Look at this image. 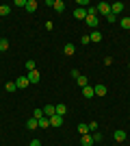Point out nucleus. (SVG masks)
I'll return each mask as SVG.
<instances>
[{
  "label": "nucleus",
  "mask_w": 130,
  "mask_h": 146,
  "mask_svg": "<svg viewBox=\"0 0 130 146\" xmlns=\"http://www.w3.org/2000/svg\"><path fill=\"white\" fill-rule=\"evenodd\" d=\"M113 137H115L117 142H124L126 140V131H124V129H117V131L113 133Z\"/></svg>",
  "instance_id": "ddd939ff"
},
{
  "label": "nucleus",
  "mask_w": 130,
  "mask_h": 146,
  "mask_svg": "<svg viewBox=\"0 0 130 146\" xmlns=\"http://www.w3.org/2000/svg\"><path fill=\"white\" fill-rule=\"evenodd\" d=\"M15 85H18V90H24V87H28L31 83H28V76H20L18 81H15Z\"/></svg>",
  "instance_id": "0eeeda50"
},
{
  "label": "nucleus",
  "mask_w": 130,
  "mask_h": 146,
  "mask_svg": "<svg viewBox=\"0 0 130 146\" xmlns=\"http://www.w3.org/2000/svg\"><path fill=\"white\" fill-rule=\"evenodd\" d=\"M63 52L67 57H74V52H76V46L74 44H65V48H63Z\"/></svg>",
  "instance_id": "9b49d317"
},
{
  "label": "nucleus",
  "mask_w": 130,
  "mask_h": 146,
  "mask_svg": "<svg viewBox=\"0 0 130 146\" xmlns=\"http://www.w3.org/2000/svg\"><path fill=\"white\" fill-rule=\"evenodd\" d=\"M80 144H82V146H93V137H91V133L80 135Z\"/></svg>",
  "instance_id": "6e6552de"
},
{
  "label": "nucleus",
  "mask_w": 130,
  "mask_h": 146,
  "mask_svg": "<svg viewBox=\"0 0 130 146\" xmlns=\"http://www.w3.org/2000/svg\"><path fill=\"white\" fill-rule=\"evenodd\" d=\"M39 79H41V74H39L37 70L28 72V83H39Z\"/></svg>",
  "instance_id": "1a4fd4ad"
},
{
  "label": "nucleus",
  "mask_w": 130,
  "mask_h": 146,
  "mask_svg": "<svg viewBox=\"0 0 130 146\" xmlns=\"http://www.w3.org/2000/svg\"><path fill=\"white\" fill-rule=\"evenodd\" d=\"M39 129H48L50 127V118H46V116H43V118H39Z\"/></svg>",
  "instance_id": "dca6fc26"
},
{
  "label": "nucleus",
  "mask_w": 130,
  "mask_h": 146,
  "mask_svg": "<svg viewBox=\"0 0 130 146\" xmlns=\"http://www.w3.org/2000/svg\"><path fill=\"white\" fill-rule=\"evenodd\" d=\"M31 146H41V142H39V140H33V142H31Z\"/></svg>",
  "instance_id": "f704fd0d"
},
{
  "label": "nucleus",
  "mask_w": 130,
  "mask_h": 146,
  "mask_svg": "<svg viewBox=\"0 0 130 146\" xmlns=\"http://www.w3.org/2000/svg\"><path fill=\"white\" fill-rule=\"evenodd\" d=\"M128 68H130V63H128Z\"/></svg>",
  "instance_id": "c9c22d12"
},
{
  "label": "nucleus",
  "mask_w": 130,
  "mask_h": 146,
  "mask_svg": "<svg viewBox=\"0 0 130 146\" xmlns=\"http://www.w3.org/2000/svg\"><path fill=\"white\" fill-rule=\"evenodd\" d=\"M26 70H28V72H33V70H35V61H33V59L26 61Z\"/></svg>",
  "instance_id": "bb28decb"
},
{
  "label": "nucleus",
  "mask_w": 130,
  "mask_h": 146,
  "mask_svg": "<svg viewBox=\"0 0 130 146\" xmlns=\"http://www.w3.org/2000/svg\"><path fill=\"white\" fill-rule=\"evenodd\" d=\"M65 113H67V107H65V105H56V116H65Z\"/></svg>",
  "instance_id": "6ab92c4d"
},
{
  "label": "nucleus",
  "mask_w": 130,
  "mask_h": 146,
  "mask_svg": "<svg viewBox=\"0 0 130 146\" xmlns=\"http://www.w3.org/2000/svg\"><path fill=\"white\" fill-rule=\"evenodd\" d=\"M87 26H93V29H95V26H98V15H87Z\"/></svg>",
  "instance_id": "2eb2a0df"
},
{
  "label": "nucleus",
  "mask_w": 130,
  "mask_h": 146,
  "mask_svg": "<svg viewBox=\"0 0 130 146\" xmlns=\"http://www.w3.org/2000/svg\"><path fill=\"white\" fill-rule=\"evenodd\" d=\"M61 124H63V116H56L54 113V116L50 118V127H61Z\"/></svg>",
  "instance_id": "9d476101"
},
{
  "label": "nucleus",
  "mask_w": 130,
  "mask_h": 146,
  "mask_svg": "<svg viewBox=\"0 0 130 146\" xmlns=\"http://www.w3.org/2000/svg\"><path fill=\"white\" fill-rule=\"evenodd\" d=\"M91 137H93V144H95V142H102V133H100V131H93Z\"/></svg>",
  "instance_id": "b1692460"
},
{
  "label": "nucleus",
  "mask_w": 130,
  "mask_h": 146,
  "mask_svg": "<svg viewBox=\"0 0 130 146\" xmlns=\"http://www.w3.org/2000/svg\"><path fill=\"white\" fill-rule=\"evenodd\" d=\"M43 26H46V31H52V29H54V22H50V20H48Z\"/></svg>",
  "instance_id": "2f4dec72"
},
{
  "label": "nucleus",
  "mask_w": 130,
  "mask_h": 146,
  "mask_svg": "<svg viewBox=\"0 0 130 146\" xmlns=\"http://www.w3.org/2000/svg\"><path fill=\"white\" fill-rule=\"evenodd\" d=\"M7 92H15V90H18V85H15V83H7Z\"/></svg>",
  "instance_id": "c85d7f7f"
},
{
  "label": "nucleus",
  "mask_w": 130,
  "mask_h": 146,
  "mask_svg": "<svg viewBox=\"0 0 130 146\" xmlns=\"http://www.w3.org/2000/svg\"><path fill=\"white\" fill-rule=\"evenodd\" d=\"M37 0H26V7H24V9H26V11H28V13H35V11H37Z\"/></svg>",
  "instance_id": "423d86ee"
},
{
  "label": "nucleus",
  "mask_w": 130,
  "mask_h": 146,
  "mask_svg": "<svg viewBox=\"0 0 130 146\" xmlns=\"http://www.w3.org/2000/svg\"><path fill=\"white\" fill-rule=\"evenodd\" d=\"M93 92H95V96H106V92H108V90H106L104 83H98V85L93 87Z\"/></svg>",
  "instance_id": "39448f33"
},
{
  "label": "nucleus",
  "mask_w": 130,
  "mask_h": 146,
  "mask_svg": "<svg viewBox=\"0 0 130 146\" xmlns=\"http://www.w3.org/2000/svg\"><path fill=\"white\" fill-rule=\"evenodd\" d=\"M26 127L31 129V131H35V129H39V122H37V120H35V118H31V120L26 122Z\"/></svg>",
  "instance_id": "a211bd4d"
},
{
  "label": "nucleus",
  "mask_w": 130,
  "mask_h": 146,
  "mask_svg": "<svg viewBox=\"0 0 130 146\" xmlns=\"http://www.w3.org/2000/svg\"><path fill=\"white\" fill-rule=\"evenodd\" d=\"M89 37H91V42H102V33H100V31H93Z\"/></svg>",
  "instance_id": "aec40b11"
},
{
  "label": "nucleus",
  "mask_w": 130,
  "mask_h": 146,
  "mask_svg": "<svg viewBox=\"0 0 130 146\" xmlns=\"http://www.w3.org/2000/svg\"><path fill=\"white\" fill-rule=\"evenodd\" d=\"M93 131H98V122H89V133H93Z\"/></svg>",
  "instance_id": "c756f323"
},
{
  "label": "nucleus",
  "mask_w": 130,
  "mask_h": 146,
  "mask_svg": "<svg viewBox=\"0 0 130 146\" xmlns=\"http://www.w3.org/2000/svg\"><path fill=\"white\" fill-rule=\"evenodd\" d=\"M119 26H122V29H126V31H130V18H122Z\"/></svg>",
  "instance_id": "4be33fe9"
},
{
  "label": "nucleus",
  "mask_w": 130,
  "mask_h": 146,
  "mask_svg": "<svg viewBox=\"0 0 130 146\" xmlns=\"http://www.w3.org/2000/svg\"><path fill=\"white\" fill-rule=\"evenodd\" d=\"M52 9H54L56 13H63L65 11V2H63V0H54V7H52Z\"/></svg>",
  "instance_id": "f8f14e48"
},
{
  "label": "nucleus",
  "mask_w": 130,
  "mask_h": 146,
  "mask_svg": "<svg viewBox=\"0 0 130 146\" xmlns=\"http://www.w3.org/2000/svg\"><path fill=\"white\" fill-rule=\"evenodd\" d=\"M85 44H91V37L89 35H82V46H85Z\"/></svg>",
  "instance_id": "473e14b6"
},
{
  "label": "nucleus",
  "mask_w": 130,
  "mask_h": 146,
  "mask_svg": "<svg viewBox=\"0 0 130 146\" xmlns=\"http://www.w3.org/2000/svg\"><path fill=\"white\" fill-rule=\"evenodd\" d=\"M124 2H113V5H111V13H115V15H119V13H122V11H124Z\"/></svg>",
  "instance_id": "20e7f679"
},
{
  "label": "nucleus",
  "mask_w": 130,
  "mask_h": 146,
  "mask_svg": "<svg viewBox=\"0 0 130 146\" xmlns=\"http://www.w3.org/2000/svg\"><path fill=\"white\" fill-rule=\"evenodd\" d=\"M15 7H26V0H15Z\"/></svg>",
  "instance_id": "72a5a7b5"
},
{
  "label": "nucleus",
  "mask_w": 130,
  "mask_h": 146,
  "mask_svg": "<svg viewBox=\"0 0 130 146\" xmlns=\"http://www.w3.org/2000/svg\"><path fill=\"white\" fill-rule=\"evenodd\" d=\"M82 96H85V98H93V96H95V92H93V87H91V85L82 87Z\"/></svg>",
  "instance_id": "4468645a"
},
{
  "label": "nucleus",
  "mask_w": 130,
  "mask_h": 146,
  "mask_svg": "<svg viewBox=\"0 0 130 146\" xmlns=\"http://www.w3.org/2000/svg\"><path fill=\"white\" fill-rule=\"evenodd\" d=\"M87 15H98V7H89V9H87Z\"/></svg>",
  "instance_id": "cd10ccee"
},
{
  "label": "nucleus",
  "mask_w": 130,
  "mask_h": 146,
  "mask_svg": "<svg viewBox=\"0 0 130 146\" xmlns=\"http://www.w3.org/2000/svg\"><path fill=\"white\" fill-rule=\"evenodd\" d=\"M11 13V7L9 5H0V18H5V15H9Z\"/></svg>",
  "instance_id": "f3484780"
},
{
  "label": "nucleus",
  "mask_w": 130,
  "mask_h": 146,
  "mask_svg": "<svg viewBox=\"0 0 130 146\" xmlns=\"http://www.w3.org/2000/svg\"><path fill=\"white\" fill-rule=\"evenodd\" d=\"M78 133L87 135V133H89V124H78Z\"/></svg>",
  "instance_id": "5701e85b"
},
{
  "label": "nucleus",
  "mask_w": 130,
  "mask_h": 146,
  "mask_svg": "<svg viewBox=\"0 0 130 146\" xmlns=\"http://www.w3.org/2000/svg\"><path fill=\"white\" fill-rule=\"evenodd\" d=\"M76 83H78L80 87H87V85H89V81H87V76H82V74L78 76V79H76Z\"/></svg>",
  "instance_id": "412c9836"
},
{
  "label": "nucleus",
  "mask_w": 130,
  "mask_h": 146,
  "mask_svg": "<svg viewBox=\"0 0 130 146\" xmlns=\"http://www.w3.org/2000/svg\"><path fill=\"white\" fill-rule=\"evenodd\" d=\"M2 50H9V39H0V52Z\"/></svg>",
  "instance_id": "393cba45"
},
{
  "label": "nucleus",
  "mask_w": 130,
  "mask_h": 146,
  "mask_svg": "<svg viewBox=\"0 0 130 146\" xmlns=\"http://www.w3.org/2000/svg\"><path fill=\"white\" fill-rule=\"evenodd\" d=\"M33 118H35V120L43 118V109H35V111H33Z\"/></svg>",
  "instance_id": "a878e982"
},
{
  "label": "nucleus",
  "mask_w": 130,
  "mask_h": 146,
  "mask_svg": "<svg viewBox=\"0 0 130 146\" xmlns=\"http://www.w3.org/2000/svg\"><path fill=\"white\" fill-rule=\"evenodd\" d=\"M98 13L100 15H108V13H111V5H108V2H100L98 5Z\"/></svg>",
  "instance_id": "f257e3e1"
},
{
  "label": "nucleus",
  "mask_w": 130,
  "mask_h": 146,
  "mask_svg": "<svg viewBox=\"0 0 130 146\" xmlns=\"http://www.w3.org/2000/svg\"><path fill=\"white\" fill-rule=\"evenodd\" d=\"M56 113V105H46V107H43V116L46 118H52Z\"/></svg>",
  "instance_id": "7ed1b4c3"
},
{
  "label": "nucleus",
  "mask_w": 130,
  "mask_h": 146,
  "mask_svg": "<svg viewBox=\"0 0 130 146\" xmlns=\"http://www.w3.org/2000/svg\"><path fill=\"white\" fill-rule=\"evenodd\" d=\"M74 18H76V20H87V9L76 7V9H74Z\"/></svg>",
  "instance_id": "f03ea898"
},
{
  "label": "nucleus",
  "mask_w": 130,
  "mask_h": 146,
  "mask_svg": "<svg viewBox=\"0 0 130 146\" xmlns=\"http://www.w3.org/2000/svg\"><path fill=\"white\" fill-rule=\"evenodd\" d=\"M106 20H108V22H117V15H115V13H108V15H106Z\"/></svg>",
  "instance_id": "7c9ffc66"
}]
</instances>
